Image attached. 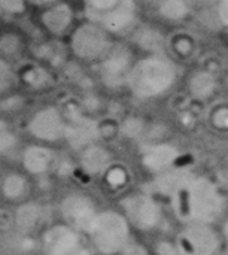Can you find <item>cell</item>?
Listing matches in <instances>:
<instances>
[{"label":"cell","instance_id":"12","mask_svg":"<svg viewBox=\"0 0 228 255\" xmlns=\"http://www.w3.org/2000/svg\"><path fill=\"white\" fill-rule=\"evenodd\" d=\"M103 78L109 84H119L122 79L130 76V54L124 49L112 51L102 64Z\"/></svg>","mask_w":228,"mask_h":255},{"label":"cell","instance_id":"28","mask_svg":"<svg viewBox=\"0 0 228 255\" xmlns=\"http://www.w3.org/2000/svg\"><path fill=\"white\" fill-rule=\"evenodd\" d=\"M140 128H142V124L137 120H128L124 126V133L128 136H136L140 133Z\"/></svg>","mask_w":228,"mask_h":255},{"label":"cell","instance_id":"7","mask_svg":"<svg viewBox=\"0 0 228 255\" xmlns=\"http://www.w3.org/2000/svg\"><path fill=\"white\" fill-rule=\"evenodd\" d=\"M58 211L63 223L81 232L82 235H87L100 208L97 206V203L91 196L85 193L73 191V193H67L61 199Z\"/></svg>","mask_w":228,"mask_h":255},{"label":"cell","instance_id":"25","mask_svg":"<svg viewBox=\"0 0 228 255\" xmlns=\"http://www.w3.org/2000/svg\"><path fill=\"white\" fill-rule=\"evenodd\" d=\"M13 82V73L12 69L7 66V63H4L3 60H0V93L6 91Z\"/></svg>","mask_w":228,"mask_h":255},{"label":"cell","instance_id":"23","mask_svg":"<svg viewBox=\"0 0 228 255\" xmlns=\"http://www.w3.org/2000/svg\"><path fill=\"white\" fill-rule=\"evenodd\" d=\"M122 1L124 0H88L91 9L93 10H97V12H102V13H108V12L114 10Z\"/></svg>","mask_w":228,"mask_h":255},{"label":"cell","instance_id":"21","mask_svg":"<svg viewBox=\"0 0 228 255\" xmlns=\"http://www.w3.org/2000/svg\"><path fill=\"white\" fill-rule=\"evenodd\" d=\"M119 255H154V251L148 245H145L142 241H137L133 236V239L127 244V247L122 250V253Z\"/></svg>","mask_w":228,"mask_h":255},{"label":"cell","instance_id":"22","mask_svg":"<svg viewBox=\"0 0 228 255\" xmlns=\"http://www.w3.org/2000/svg\"><path fill=\"white\" fill-rule=\"evenodd\" d=\"M16 146V137L12 131L1 128L0 130V155L10 154Z\"/></svg>","mask_w":228,"mask_h":255},{"label":"cell","instance_id":"15","mask_svg":"<svg viewBox=\"0 0 228 255\" xmlns=\"http://www.w3.org/2000/svg\"><path fill=\"white\" fill-rule=\"evenodd\" d=\"M43 218V208L34 202L19 203L15 212V224L22 232H33Z\"/></svg>","mask_w":228,"mask_h":255},{"label":"cell","instance_id":"11","mask_svg":"<svg viewBox=\"0 0 228 255\" xmlns=\"http://www.w3.org/2000/svg\"><path fill=\"white\" fill-rule=\"evenodd\" d=\"M99 136V127L94 121L87 118H76L66 127V139L73 148H85L93 145Z\"/></svg>","mask_w":228,"mask_h":255},{"label":"cell","instance_id":"27","mask_svg":"<svg viewBox=\"0 0 228 255\" xmlns=\"http://www.w3.org/2000/svg\"><path fill=\"white\" fill-rule=\"evenodd\" d=\"M160 42H161V39L155 33H149L148 31V33H143V36H142V43L146 48H157L160 45Z\"/></svg>","mask_w":228,"mask_h":255},{"label":"cell","instance_id":"26","mask_svg":"<svg viewBox=\"0 0 228 255\" xmlns=\"http://www.w3.org/2000/svg\"><path fill=\"white\" fill-rule=\"evenodd\" d=\"M0 7L9 13H21L24 10V0H0Z\"/></svg>","mask_w":228,"mask_h":255},{"label":"cell","instance_id":"17","mask_svg":"<svg viewBox=\"0 0 228 255\" xmlns=\"http://www.w3.org/2000/svg\"><path fill=\"white\" fill-rule=\"evenodd\" d=\"M175 158H176V149L175 148H172L169 145H160V146L151 148L145 154L143 163L151 170H155V172L163 170L164 172V169L167 166H170Z\"/></svg>","mask_w":228,"mask_h":255},{"label":"cell","instance_id":"6","mask_svg":"<svg viewBox=\"0 0 228 255\" xmlns=\"http://www.w3.org/2000/svg\"><path fill=\"white\" fill-rule=\"evenodd\" d=\"M40 244L45 255H97L85 235L63 221L48 226Z\"/></svg>","mask_w":228,"mask_h":255},{"label":"cell","instance_id":"30","mask_svg":"<svg viewBox=\"0 0 228 255\" xmlns=\"http://www.w3.org/2000/svg\"><path fill=\"white\" fill-rule=\"evenodd\" d=\"M220 16L228 25V0H223L220 4Z\"/></svg>","mask_w":228,"mask_h":255},{"label":"cell","instance_id":"14","mask_svg":"<svg viewBox=\"0 0 228 255\" xmlns=\"http://www.w3.org/2000/svg\"><path fill=\"white\" fill-rule=\"evenodd\" d=\"M111 164V154L97 145H88L82 149L81 166L88 175H102L108 170Z\"/></svg>","mask_w":228,"mask_h":255},{"label":"cell","instance_id":"1","mask_svg":"<svg viewBox=\"0 0 228 255\" xmlns=\"http://www.w3.org/2000/svg\"><path fill=\"white\" fill-rule=\"evenodd\" d=\"M182 224H214L226 209V196L211 178L187 173L169 197Z\"/></svg>","mask_w":228,"mask_h":255},{"label":"cell","instance_id":"5","mask_svg":"<svg viewBox=\"0 0 228 255\" xmlns=\"http://www.w3.org/2000/svg\"><path fill=\"white\" fill-rule=\"evenodd\" d=\"M181 255H218L224 242L214 224H182L173 239Z\"/></svg>","mask_w":228,"mask_h":255},{"label":"cell","instance_id":"13","mask_svg":"<svg viewBox=\"0 0 228 255\" xmlns=\"http://www.w3.org/2000/svg\"><path fill=\"white\" fill-rule=\"evenodd\" d=\"M30 193V185L27 178L19 172L6 173L0 182V194L6 202L22 203Z\"/></svg>","mask_w":228,"mask_h":255},{"label":"cell","instance_id":"29","mask_svg":"<svg viewBox=\"0 0 228 255\" xmlns=\"http://www.w3.org/2000/svg\"><path fill=\"white\" fill-rule=\"evenodd\" d=\"M220 233H221L224 247H228V217L224 218V221H223V224H221V229H220Z\"/></svg>","mask_w":228,"mask_h":255},{"label":"cell","instance_id":"3","mask_svg":"<svg viewBox=\"0 0 228 255\" xmlns=\"http://www.w3.org/2000/svg\"><path fill=\"white\" fill-rule=\"evenodd\" d=\"M118 209L130 223L133 232L152 233L164 223V211L155 194L151 191H131L118 202Z\"/></svg>","mask_w":228,"mask_h":255},{"label":"cell","instance_id":"19","mask_svg":"<svg viewBox=\"0 0 228 255\" xmlns=\"http://www.w3.org/2000/svg\"><path fill=\"white\" fill-rule=\"evenodd\" d=\"M214 88H215V79L208 72L197 73L191 81V93L199 99H205L211 96Z\"/></svg>","mask_w":228,"mask_h":255},{"label":"cell","instance_id":"20","mask_svg":"<svg viewBox=\"0 0 228 255\" xmlns=\"http://www.w3.org/2000/svg\"><path fill=\"white\" fill-rule=\"evenodd\" d=\"M188 12L187 3L184 0H164L161 3V13L169 19H179Z\"/></svg>","mask_w":228,"mask_h":255},{"label":"cell","instance_id":"10","mask_svg":"<svg viewBox=\"0 0 228 255\" xmlns=\"http://www.w3.org/2000/svg\"><path fill=\"white\" fill-rule=\"evenodd\" d=\"M24 170L31 176H42L49 172L54 164V154L49 148L40 145H31L24 149L21 155Z\"/></svg>","mask_w":228,"mask_h":255},{"label":"cell","instance_id":"2","mask_svg":"<svg viewBox=\"0 0 228 255\" xmlns=\"http://www.w3.org/2000/svg\"><path fill=\"white\" fill-rule=\"evenodd\" d=\"M87 239L97 255H119L133 239V229L119 209H100L91 223Z\"/></svg>","mask_w":228,"mask_h":255},{"label":"cell","instance_id":"16","mask_svg":"<svg viewBox=\"0 0 228 255\" xmlns=\"http://www.w3.org/2000/svg\"><path fill=\"white\" fill-rule=\"evenodd\" d=\"M42 21L51 33L60 34L70 25L72 10L67 4H57L42 15Z\"/></svg>","mask_w":228,"mask_h":255},{"label":"cell","instance_id":"8","mask_svg":"<svg viewBox=\"0 0 228 255\" xmlns=\"http://www.w3.org/2000/svg\"><path fill=\"white\" fill-rule=\"evenodd\" d=\"M66 127L67 124L64 123L61 114L54 108H48L37 112L31 118L28 124V131L37 140L54 142L66 136Z\"/></svg>","mask_w":228,"mask_h":255},{"label":"cell","instance_id":"18","mask_svg":"<svg viewBox=\"0 0 228 255\" xmlns=\"http://www.w3.org/2000/svg\"><path fill=\"white\" fill-rule=\"evenodd\" d=\"M134 18V10H133V4L127 0H124L118 7H115L114 10L105 13L103 16V24L106 28L118 31L125 28L127 25L131 24Z\"/></svg>","mask_w":228,"mask_h":255},{"label":"cell","instance_id":"9","mask_svg":"<svg viewBox=\"0 0 228 255\" xmlns=\"http://www.w3.org/2000/svg\"><path fill=\"white\" fill-rule=\"evenodd\" d=\"M108 46V40L105 33L91 24H85L79 27L72 39V48L75 54L81 58L94 60L100 57Z\"/></svg>","mask_w":228,"mask_h":255},{"label":"cell","instance_id":"4","mask_svg":"<svg viewBox=\"0 0 228 255\" xmlns=\"http://www.w3.org/2000/svg\"><path fill=\"white\" fill-rule=\"evenodd\" d=\"M175 79V70L163 58L151 57L140 61L128 76L130 87L137 97H154L166 91Z\"/></svg>","mask_w":228,"mask_h":255},{"label":"cell","instance_id":"24","mask_svg":"<svg viewBox=\"0 0 228 255\" xmlns=\"http://www.w3.org/2000/svg\"><path fill=\"white\" fill-rule=\"evenodd\" d=\"M19 49V40L13 34H6L0 39V51L6 55H12Z\"/></svg>","mask_w":228,"mask_h":255},{"label":"cell","instance_id":"31","mask_svg":"<svg viewBox=\"0 0 228 255\" xmlns=\"http://www.w3.org/2000/svg\"><path fill=\"white\" fill-rule=\"evenodd\" d=\"M34 1H37V3H46V1H54V0H34Z\"/></svg>","mask_w":228,"mask_h":255}]
</instances>
